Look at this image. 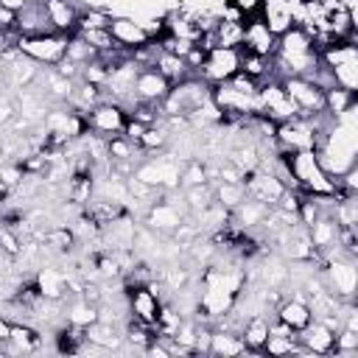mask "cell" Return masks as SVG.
<instances>
[{
	"mask_svg": "<svg viewBox=\"0 0 358 358\" xmlns=\"http://www.w3.org/2000/svg\"><path fill=\"white\" fill-rule=\"evenodd\" d=\"M249 285V271L238 263H227V266H218V263H210L204 266L201 271V294H199V319L204 322H215L221 316H227L235 302L241 299V294L246 291Z\"/></svg>",
	"mask_w": 358,
	"mask_h": 358,
	"instance_id": "6da1fadb",
	"label": "cell"
},
{
	"mask_svg": "<svg viewBox=\"0 0 358 358\" xmlns=\"http://www.w3.org/2000/svg\"><path fill=\"white\" fill-rule=\"evenodd\" d=\"M285 159L291 165V173L299 185L302 193L308 196H347L341 182L336 176L327 173V168L322 165L316 148H305V151H285Z\"/></svg>",
	"mask_w": 358,
	"mask_h": 358,
	"instance_id": "7a4b0ae2",
	"label": "cell"
},
{
	"mask_svg": "<svg viewBox=\"0 0 358 358\" xmlns=\"http://www.w3.org/2000/svg\"><path fill=\"white\" fill-rule=\"evenodd\" d=\"M182 168L185 162L171 154V151H159L157 157H145L137 168H134V179L151 185V187H159V190H173V187H182Z\"/></svg>",
	"mask_w": 358,
	"mask_h": 358,
	"instance_id": "3957f363",
	"label": "cell"
},
{
	"mask_svg": "<svg viewBox=\"0 0 358 358\" xmlns=\"http://www.w3.org/2000/svg\"><path fill=\"white\" fill-rule=\"evenodd\" d=\"M257 103H260V115L271 117L274 123H288L294 117H302L299 106L294 103V98L285 92V84L280 78H268L260 84L257 92Z\"/></svg>",
	"mask_w": 358,
	"mask_h": 358,
	"instance_id": "277c9868",
	"label": "cell"
},
{
	"mask_svg": "<svg viewBox=\"0 0 358 358\" xmlns=\"http://www.w3.org/2000/svg\"><path fill=\"white\" fill-rule=\"evenodd\" d=\"M25 56L39 62L42 67H59L67 59L70 36L67 34H42V36H22L17 45Z\"/></svg>",
	"mask_w": 358,
	"mask_h": 358,
	"instance_id": "5b68a950",
	"label": "cell"
},
{
	"mask_svg": "<svg viewBox=\"0 0 358 358\" xmlns=\"http://www.w3.org/2000/svg\"><path fill=\"white\" fill-rule=\"evenodd\" d=\"M238 70H241V48H213L207 50L196 76L204 78L210 87H215V84L229 81Z\"/></svg>",
	"mask_w": 358,
	"mask_h": 358,
	"instance_id": "8992f818",
	"label": "cell"
},
{
	"mask_svg": "<svg viewBox=\"0 0 358 358\" xmlns=\"http://www.w3.org/2000/svg\"><path fill=\"white\" fill-rule=\"evenodd\" d=\"M285 84V92L294 98V103L299 106L302 117H313V115H322L327 112V92L313 84L310 78H302V76H288L282 78Z\"/></svg>",
	"mask_w": 358,
	"mask_h": 358,
	"instance_id": "52a82bcc",
	"label": "cell"
},
{
	"mask_svg": "<svg viewBox=\"0 0 358 358\" xmlns=\"http://www.w3.org/2000/svg\"><path fill=\"white\" fill-rule=\"evenodd\" d=\"M159 282H148V285H123L126 296H129V316L143 322V324H154L159 322L162 313V299L157 291Z\"/></svg>",
	"mask_w": 358,
	"mask_h": 358,
	"instance_id": "ba28073f",
	"label": "cell"
},
{
	"mask_svg": "<svg viewBox=\"0 0 358 358\" xmlns=\"http://www.w3.org/2000/svg\"><path fill=\"white\" fill-rule=\"evenodd\" d=\"M126 123H129V109H123L120 103L115 101H101L95 103L90 112H87V126L90 131L101 134V137H117L126 131Z\"/></svg>",
	"mask_w": 358,
	"mask_h": 358,
	"instance_id": "9c48e42d",
	"label": "cell"
},
{
	"mask_svg": "<svg viewBox=\"0 0 358 358\" xmlns=\"http://www.w3.org/2000/svg\"><path fill=\"white\" fill-rule=\"evenodd\" d=\"M277 145L280 151H305L319 145V131L310 117H294L288 123H277Z\"/></svg>",
	"mask_w": 358,
	"mask_h": 358,
	"instance_id": "30bf717a",
	"label": "cell"
},
{
	"mask_svg": "<svg viewBox=\"0 0 358 358\" xmlns=\"http://www.w3.org/2000/svg\"><path fill=\"white\" fill-rule=\"evenodd\" d=\"M285 190H288V187L282 185V179L274 176V173L266 171V168H257V171H252V173L246 176V196H252V199H257V201H263V204H268V207H277V204L282 201Z\"/></svg>",
	"mask_w": 358,
	"mask_h": 358,
	"instance_id": "8fae6325",
	"label": "cell"
},
{
	"mask_svg": "<svg viewBox=\"0 0 358 358\" xmlns=\"http://www.w3.org/2000/svg\"><path fill=\"white\" fill-rule=\"evenodd\" d=\"M277 42H280V36L260 20V14L246 17L241 50H249V53H257V56H274L277 53Z\"/></svg>",
	"mask_w": 358,
	"mask_h": 358,
	"instance_id": "7c38bea8",
	"label": "cell"
},
{
	"mask_svg": "<svg viewBox=\"0 0 358 358\" xmlns=\"http://www.w3.org/2000/svg\"><path fill=\"white\" fill-rule=\"evenodd\" d=\"M109 31H112L115 42H117L123 50H131V53H134V50H140V48H145L148 42H154V39H151V34H148V28H145L140 20H134V17L115 14V20H112Z\"/></svg>",
	"mask_w": 358,
	"mask_h": 358,
	"instance_id": "4fadbf2b",
	"label": "cell"
},
{
	"mask_svg": "<svg viewBox=\"0 0 358 358\" xmlns=\"http://www.w3.org/2000/svg\"><path fill=\"white\" fill-rule=\"evenodd\" d=\"M274 319L285 322L294 333H299V330H305L313 322V310H310L305 294H285L280 299V305L274 308Z\"/></svg>",
	"mask_w": 358,
	"mask_h": 358,
	"instance_id": "5bb4252c",
	"label": "cell"
},
{
	"mask_svg": "<svg viewBox=\"0 0 358 358\" xmlns=\"http://www.w3.org/2000/svg\"><path fill=\"white\" fill-rule=\"evenodd\" d=\"M299 336V344L310 352V355H333L336 352V336L338 330H333L324 319H313L305 330L296 333Z\"/></svg>",
	"mask_w": 358,
	"mask_h": 358,
	"instance_id": "9a60e30c",
	"label": "cell"
},
{
	"mask_svg": "<svg viewBox=\"0 0 358 358\" xmlns=\"http://www.w3.org/2000/svg\"><path fill=\"white\" fill-rule=\"evenodd\" d=\"M34 282H36V288L45 299H62L64 302L67 294H70V271H64L59 266H50V263L39 266L34 271Z\"/></svg>",
	"mask_w": 358,
	"mask_h": 358,
	"instance_id": "2e32d148",
	"label": "cell"
},
{
	"mask_svg": "<svg viewBox=\"0 0 358 358\" xmlns=\"http://www.w3.org/2000/svg\"><path fill=\"white\" fill-rule=\"evenodd\" d=\"M171 81L157 70V67H143L140 76H137V84H134V92L140 101L145 103H162L171 92Z\"/></svg>",
	"mask_w": 358,
	"mask_h": 358,
	"instance_id": "e0dca14e",
	"label": "cell"
},
{
	"mask_svg": "<svg viewBox=\"0 0 358 358\" xmlns=\"http://www.w3.org/2000/svg\"><path fill=\"white\" fill-rule=\"evenodd\" d=\"M268 213H271V207H268V204H263V201H257V199L246 196V199L232 210V224H238L241 229H246V232L257 235V232L263 229V224H266Z\"/></svg>",
	"mask_w": 358,
	"mask_h": 358,
	"instance_id": "ac0fdd59",
	"label": "cell"
},
{
	"mask_svg": "<svg viewBox=\"0 0 358 358\" xmlns=\"http://www.w3.org/2000/svg\"><path fill=\"white\" fill-rule=\"evenodd\" d=\"M17 31L22 36H42V34H59L45 11V3H31L25 8H20V22Z\"/></svg>",
	"mask_w": 358,
	"mask_h": 358,
	"instance_id": "d6986e66",
	"label": "cell"
},
{
	"mask_svg": "<svg viewBox=\"0 0 358 358\" xmlns=\"http://www.w3.org/2000/svg\"><path fill=\"white\" fill-rule=\"evenodd\" d=\"M308 232H310V241H313V246H316L319 255L327 252V249H333V246H341V224H338L336 215H330V213L319 215V218L308 227Z\"/></svg>",
	"mask_w": 358,
	"mask_h": 358,
	"instance_id": "ffe728a7",
	"label": "cell"
},
{
	"mask_svg": "<svg viewBox=\"0 0 358 358\" xmlns=\"http://www.w3.org/2000/svg\"><path fill=\"white\" fill-rule=\"evenodd\" d=\"M84 338L90 341V344H95V347H101L103 352H109V350H120L123 347V341H126V330L120 327V324H112V322H95V324H90L87 330H84Z\"/></svg>",
	"mask_w": 358,
	"mask_h": 358,
	"instance_id": "44dd1931",
	"label": "cell"
},
{
	"mask_svg": "<svg viewBox=\"0 0 358 358\" xmlns=\"http://www.w3.org/2000/svg\"><path fill=\"white\" fill-rule=\"evenodd\" d=\"M260 20L277 34L282 36L285 31L294 28V14H291V0H263L260 6Z\"/></svg>",
	"mask_w": 358,
	"mask_h": 358,
	"instance_id": "7402d4cb",
	"label": "cell"
},
{
	"mask_svg": "<svg viewBox=\"0 0 358 358\" xmlns=\"http://www.w3.org/2000/svg\"><path fill=\"white\" fill-rule=\"evenodd\" d=\"M64 316H67L70 324L87 330L90 324H95V322L101 319V305H95L92 299H87L84 294H76V296H70V302L64 305Z\"/></svg>",
	"mask_w": 358,
	"mask_h": 358,
	"instance_id": "603a6c76",
	"label": "cell"
},
{
	"mask_svg": "<svg viewBox=\"0 0 358 358\" xmlns=\"http://www.w3.org/2000/svg\"><path fill=\"white\" fill-rule=\"evenodd\" d=\"M154 67L176 87V84H182V81H187V78H193V70H190V64H187V59L185 56H179V53H171V50H159V56H157V62H154Z\"/></svg>",
	"mask_w": 358,
	"mask_h": 358,
	"instance_id": "cb8c5ba5",
	"label": "cell"
},
{
	"mask_svg": "<svg viewBox=\"0 0 358 358\" xmlns=\"http://www.w3.org/2000/svg\"><path fill=\"white\" fill-rule=\"evenodd\" d=\"M249 352L246 350V341L238 330H224V327H213V338H210V355H224V358H232V355H243Z\"/></svg>",
	"mask_w": 358,
	"mask_h": 358,
	"instance_id": "d4e9b609",
	"label": "cell"
},
{
	"mask_svg": "<svg viewBox=\"0 0 358 358\" xmlns=\"http://www.w3.org/2000/svg\"><path fill=\"white\" fill-rule=\"evenodd\" d=\"M268 333H271V319H266V313L249 316L246 324H243V330H241L249 352H263V347L268 341Z\"/></svg>",
	"mask_w": 358,
	"mask_h": 358,
	"instance_id": "484cf974",
	"label": "cell"
},
{
	"mask_svg": "<svg viewBox=\"0 0 358 358\" xmlns=\"http://www.w3.org/2000/svg\"><path fill=\"white\" fill-rule=\"evenodd\" d=\"M87 213L103 227V224H109V221H115V218H120V215H126L129 213V207L123 204V201H112V199H92L90 204H87Z\"/></svg>",
	"mask_w": 358,
	"mask_h": 358,
	"instance_id": "4316f807",
	"label": "cell"
},
{
	"mask_svg": "<svg viewBox=\"0 0 358 358\" xmlns=\"http://www.w3.org/2000/svg\"><path fill=\"white\" fill-rule=\"evenodd\" d=\"M76 34H78L87 45H92V48L98 50V56H106V53L120 50V45L115 42V36H112L109 28H78Z\"/></svg>",
	"mask_w": 358,
	"mask_h": 358,
	"instance_id": "83f0119b",
	"label": "cell"
},
{
	"mask_svg": "<svg viewBox=\"0 0 358 358\" xmlns=\"http://www.w3.org/2000/svg\"><path fill=\"white\" fill-rule=\"evenodd\" d=\"M171 140H173V131H171V129L165 126V120H162V123L145 129V134H143V140H140V148H143L145 154H159V151H165V148L171 145Z\"/></svg>",
	"mask_w": 358,
	"mask_h": 358,
	"instance_id": "f1b7e54d",
	"label": "cell"
},
{
	"mask_svg": "<svg viewBox=\"0 0 358 358\" xmlns=\"http://www.w3.org/2000/svg\"><path fill=\"white\" fill-rule=\"evenodd\" d=\"M213 187H215V201L224 204L227 210H235L246 199V182H224V179H215Z\"/></svg>",
	"mask_w": 358,
	"mask_h": 358,
	"instance_id": "f546056e",
	"label": "cell"
},
{
	"mask_svg": "<svg viewBox=\"0 0 358 358\" xmlns=\"http://www.w3.org/2000/svg\"><path fill=\"white\" fill-rule=\"evenodd\" d=\"M266 355H310L302 344H299V336H271L268 333V341L263 347Z\"/></svg>",
	"mask_w": 358,
	"mask_h": 358,
	"instance_id": "4dcf8cb0",
	"label": "cell"
},
{
	"mask_svg": "<svg viewBox=\"0 0 358 358\" xmlns=\"http://www.w3.org/2000/svg\"><path fill=\"white\" fill-rule=\"evenodd\" d=\"M355 103H358V98L352 95V92H347L344 87H333V90H327V112L333 115V117H344L347 112H352L355 109Z\"/></svg>",
	"mask_w": 358,
	"mask_h": 358,
	"instance_id": "1f68e13d",
	"label": "cell"
},
{
	"mask_svg": "<svg viewBox=\"0 0 358 358\" xmlns=\"http://www.w3.org/2000/svg\"><path fill=\"white\" fill-rule=\"evenodd\" d=\"M182 190H185V201H187L190 215L207 210V207L215 201V187H213V182H207V185H196V187H182Z\"/></svg>",
	"mask_w": 358,
	"mask_h": 358,
	"instance_id": "d6a6232c",
	"label": "cell"
},
{
	"mask_svg": "<svg viewBox=\"0 0 358 358\" xmlns=\"http://www.w3.org/2000/svg\"><path fill=\"white\" fill-rule=\"evenodd\" d=\"M25 176H28V171H25L22 162H3V168H0V190H3V196L14 193L22 185Z\"/></svg>",
	"mask_w": 358,
	"mask_h": 358,
	"instance_id": "836d02e7",
	"label": "cell"
},
{
	"mask_svg": "<svg viewBox=\"0 0 358 358\" xmlns=\"http://www.w3.org/2000/svg\"><path fill=\"white\" fill-rule=\"evenodd\" d=\"M210 182V173H207V162L193 157L185 162L182 168V187H196V185H207Z\"/></svg>",
	"mask_w": 358,
	"mask_h": 358,
	"instance_id": "e575fe53",
	"label": "cell"
},
{
	"mask_svg": "<svg viewBox=\"0 0 358 358\" xmlns=\"http://www.w3.org/2000/svg\"><path fill=\"white\" fill-rule=\"evenodd\" d=\"M67 59L76 62V64H90L92 59H98V50L92 45H87L78 34L70 36V48H67Z\"/></svg>",
	"mask_w": 358,
	"mask_h": 358,
	"instance_id": "d590c367",
	"label": "cell"
},
{
	"mask_svg": "<svg viewBox=\"0 0 358 358\" xmlns=\"http://www.w3.org/2000/svg\"><path fill=\"white\" fill-rule=\"evenodd\" d=\"M336 355H358V333L341 327L336 336Z\"/></svg>",
	"mask_w": 358,
	"mask_h": 358,
	"instance_id": "8d00e7d4",
	"label": "cell"
},
{
	"mask_svg": "<svg viewBox=\"0 0 358 358\" xmlns=\"http://www.w3.org/2000/svg\"><path fill=\"white\" fill-rule=\"evenodd\" d=\"M0 252L14 255V257H20V252H22V238H20L11 227H6V224H3V229H0Z\"/></svg>",
	"mask_w": 358,
	"mask_h": 358,
	"instance_id": "74e56055",
	"label": "cell"
},
{
	"mask_svg": "<svg viewBox=\"0 0 358 358\" xmlns=\"http://www.w3.org/2000/svg\"><path fill=\"white\" fill-rule=\"evenodd\" d=\"M338 182H341V187H344V193H358V159L338 176Z\"/></svg>",
	"mask_w": 358,
	"mask_h": 358,
	"instance_id": "f35d334b",
	"label": "cell"
},
{
	"mask_svg": "<svg viewBox=\"0 0 358 358\" xmlns=\"http://www.w3.org/2000/svg\"><path fill=\"white\" fill-rule=\"evenodd\" d=\"M145 129H148L145 123H140L137 117H131V115H129V123H126V131H123V134H126L129 140H134V143L140 145V140H143V134H145Z\"/></svg>",
	"mask_w": 358,
	"mask_h": 358,
	"instance_id": "ab89813d",
	"label": "cell"
},
{
	"mask_svg": "<svg viewBox=\"0 0 358 358\" xmlns=\"http://www.w3.org/2000/svg\"><path fill=\"white\" fill-rule=\"evenodd\" d=\"M341 319H344V327L358 333V302H347L344 310H341Z\"/></svg>",
	"mask_w": 358,
	"mask_h": 358,
	"instance_id": "60d3db41",
	"label": "cell"
},
{
	"mask_svg": "<svg viewBox=\"0 0 358 358\" xmlns=\"http://www.w3.org/2000/svg\"><path fill=\"white\" fill-rule=\"evenodd\" d=\"M232 3V8H238L243 17H255L257 11H260V6H263V0H229Z\"/></svg>",
	"mask_w": 358,
	"mask_h": 358,
	"instance_id": "b9f144b4",
	"label": "cell"
},
{
	"mask_svg": "<svg viewBox=\"0 0 358 358\" xmlns=\"http://www.w3.org/2000/svg\"><path fill=\"white\" fill-rule=\"evenodd\" d=\"M355 302H358V296H355Z\"/></svg>",
	"mask_w": 358,
	"mask_h": 358,
	"instance_id": "7bdbcfd3",
	"label": "cell"
}]
</instances>
